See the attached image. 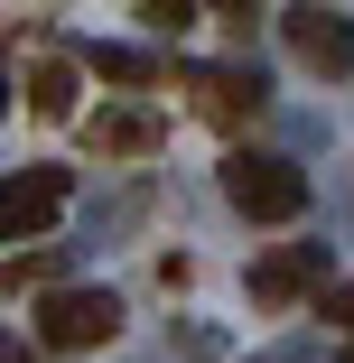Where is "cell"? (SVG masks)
I'll return each instance as SVG.
<instances>
[{
  "label": "cell",
  "mask_w": 354,
  "mask_h": 363,
  "mask_svg": "<svg viewBox=\"0 0 354 363\" xmlns=\"http://www.w3.org/2000/svg\"><path fill=\"white\" fill-rule=\"evenodd\" d=\"M289 47H299L308 75H354V19L317 10V0H299V10H289Z\"/></svg>",
  "instance_id": "cell-4"
},
{
  "label": "cell",
  "mask_w": 354,
  "mask_h": 363,
  "mask_svg": "<svg viewBox=\"0 0 354 363\" xmlns=\"http://www.w3.org/2000/svg\"><path fill=\"white\" fill-rule=\"evenodd\" d=\"M56 205H65V168H19V177H0V242L47 233Z\"/></svg>",
  "instance_id": "cell-3"
},
{
  "label": "cell",
  "mask_w": 354,
  "mask_h": 363,
  "mask_svg": "<svg viewBox=\"0 0 354 363\" xmlns=\"http://www.w3.org/2000/svg\"><path fill=\"white\" fill-rule=\"evenodd\" d=\"M28 112L38 121H65V112H75V65H65V56H38L28 65Z\"/></svg>",
  "instance_id": "cell-8"
},
{
  "label": "cell",
  "mask_w": 354,
  "mask_h": 363,
  "mask_svg": "<svg viewBox=\"0 0 354 363\" xmlns=\"http://www.w3.org/2000/svg\"><path fill=\"white\" fill-rule=\"evenodd\" d=\"M94 150H103V159H150V150H159V112L112 103V112L94 121Z\"/></svg>",
  "instance_id": "cell-7"
},
{
  "label": "cell",
  "mask_w": 354,
  "mask_h": 363,
  "mask_svg": "<svg viewBox=\"0 0 354 363\" xmlns=\"http://www.w3.org/2000/svg\"><path fill=\"white\" fill-rule=\"evenodd\" d=\"M187 10H196V0H150V19H168V28H177Z\"/></svg>",
  "instance_id": "cell-11"
},
{
  "label": "cell",
  "mask_w": 354,
  "mask_h": 363,
  "mask_svg": "<svg viewBox=\"0 0 354 363\" xmlns=\"http://www.w3.org/2000/svg\"><path fill=\"white\" fill-rule=\"evenodd\" d=\"M224 196L252 214V224H289V214L308 205V177H299L289 159H252V150H243V159H224Z\"/></svg>",
  "instance_id": "cell-1"
},
{
  "label": "cell",
  "mask_w": 354,
  "mask_h": 363,
  "mask_svg": "<svg viewBox=\"0 0 354 363\" xmlns=\"http://www.w3.org/2000/svg\"><path fill=\"white\" fill-rule=\"evenodd\" d=\"M317 279H326V242H289V252L252 261V298L261 308H289L299 289H317Z\"/></svg>",
  "instance_id": "cell-5"
},
{
  "label": "cell",
  "mask_w": 354,
  "mask_h": 363,
  "mask_svg": "<svg viewBox=\"0 0 354 363\" xmlns=\"http://www.w3.org/2000/svg\"><path fill=\"white\" fill-rule=\"evenodd\" d=\"M336 326H354V289H345V298H336Z\"/></svg>",
  "instance_id": "cell-13"
},
{
  "label": "cell",
  "mask_w": 354,
  "mask_h": 363,
  "mask_svg": "<svg viewBox=\"0 0 354 363\" xmlns=\"http://www.w3.org/2000/svg\"><path fill=\"white\" fill-rule=\"evenodd\" d=\"M56 261H0V298H10V289H28V279H47Z\"/></svg>",
  "instance_id": "cell-10"
},
{
  "label": "cell",
  "mask_w": 354,
  "mask_h": 363,
  "mask_svg": "<svg viewBox=\"0 0 354 363\" xmlns=\"http://www.w3.org/2000/svg\"><path fill=\"white\" fill-rule=\"evenodd\" d=\"M224 19H233V28H252V19H261V0H224Z\"/></svg>",
  "instance_id": "cell-12"
},
{
  "label": "cell",
  "mask_w": 354,
  "mask_h": 363,
  "mask_svg": "<svg viewBox=\"0 0 354 363\" xmlns=\"http://www.w3.org/2000/svg\"><path fill=\"white\" fill-rule=\"evenodd\" d=\"M187 84H196V112H205V121L261 112V75H243V65H187Z\"/></svg>",
  "instance_id": "cell-6"
},
{
  "label": "cell",
  "mask_w": 354,
  "mask_h": 363,
  "mask_svg": "<svg viewBox=\"0 0 354 363\" xmlns=\"http://www.w3.org/2000/svg\"><path fill=\"white\" fill-rule=\"evenodd\" d=\"M0 112H10V75H0Z\"/></svg>",
  "instance_id": "cell-15"
},
{
  "label": "cell",
  "mask_w": 354,
  "mask_h": 363,
  "mask_svg": "<svg viewBox=\"0 0 354 363\" xmlns=\"http://www.w3.org/2000/svg\"><path fill=\"white\" fill-rule=\"evenodd\" d=\"M94 65H103V84H150V75H159V65L140 56V47H103Z\"/></svg>",
  "instance_id": "cell-9"
},
{
  "label": "cell",
  "mask_w": 354,
  "mask_h": 363,
  "mask_svg": "<svg viewBox=\"0 0 354 363\" xmlns=\"http://www.w3.org/2000/svg\"><path fill=\"white\" fill-rule=\"evenodd\" d=\"M121 326V298L112 289H56V298L38 308V335L56 345V354H84V345H103Z\"/></svg>",
  "instance_id": "cell-2"
},
{
  "label": "cell",
  "mask_w": 354,
  "mask_h": 363,
  "mask_svg": "<svg viewBox=\"0 0 354 363\" xmlns=\"http://www.w3.org/2000/svg\"><path fill=\"white\" fill-rule=\"evenodd\" d=\"M0 363H19V335H0Z\"/></svg>",
  "instance_id": "cell-14"
}]
</instances>
